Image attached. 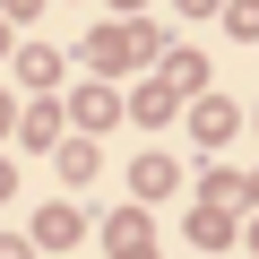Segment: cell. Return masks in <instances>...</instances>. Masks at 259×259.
I'll list each match as a JSON object with an SVG mask.
<instances>
[{"label": "cell", "instance_id": "6da1fadb", "mask_svg": "<svg viewBox=\"0 0 259 259\" xmlns=\"http://www.w3.org/2000/svg\"><path fill=\"white\" fill-rule=\"evenodd\" d=\"M130 182H139V199H164V190H173L182 173H173L164 156H139V173H130Z\"/></svg>", "mask_w": 259, "mask_h": 259}, {"label": "cell", "instance_id": "7a4b0ae2", "mask_svg": "<svg viewBox=\"0 0 259 259\" xmlns=\"http://www.w3.org/2000/svg\"><path fill=\"white\" fill-rule=\"evenodd\" d=\"M18 78H26V87H52V78H61V61H52L44 44H26V52H18Z\"/></svg>", "mask_w": 259, "mask_h": 259}, {"label": "cell", "instance_id": "3957f363", "mask_svg": "<svg viewBox=\"0 0 259 259\" xmlns=\"http://www.w3.org/2000/svg\"><path fill=\"white\" fill-rule=\"evenodd\" d=\"M35 233H44V242H78V216H69V207H44Z\"/></svg>", "mask_w": 259, "mask_h": 259}, {"label": "cell", "instance_id": "277c9868", "mask_svg": "<svg viewBox=\"0 0 259 259\" xmlns=\"http://www.w3.org/2000/svg\"><path fill=\"white\" fill-rule=\"evenodd\" d=\"M199 130H207V147H216L225 130H233V104H199Z\"/></svg>", "mask_w": 259, "mask_h": 259}, {"label": "cell", "instance_id": "5b68a950", "mask_svg": "<svg viewBox=\"0 0 259 259\" xmlns=\"http://www.w3.org/2000/svg\"><path fill=\"white\" fill-rule=\"evenodd\" d=\"M95 164H104L95 147H69V156H61V173H69V182H95Z\"/></svg>", "mask_w": 259, "mask_h": 259}, {"label": "cell", "instance_id": "8992f818", "mask_svg": "<svg viewBox=\"0 0 259 259\" xmlns=\"http://www.w3.org/2000/svg\"><path fill=\"white\" fill-rule=\"evenodd\" d=\"M0 9H9V18H35V9H44V0H0Z\"/></svg>", "mask_w": 259, "mask_h": 259}, {"label": "cell", "instance_id": "52a82bcc", "mask_svg": "<svg viewBox=\"0 0 259 259\" xmlns=\"http://www.w3.org/2000/svg\"><path fill=\"white\" fill-rule=\"evenodd\" d=\"M0 259H35V250H26V242H0Z\"/></svg>", "mask_w": 259, "mask_h": 259}, {"label": "cell", "instance_id": "ba28073f", "mask_svg": "<svg viewBox=\"0 0 259 259\" xmlns=\"http://www.w3.org/2000/svg\"><path fill=\"white\" fill-rule=\"evenodd\" d=\"M0 130H9V95H0Z\"/></svg>", "mask_w": 259, "mask_h": 259}]
</instances>
